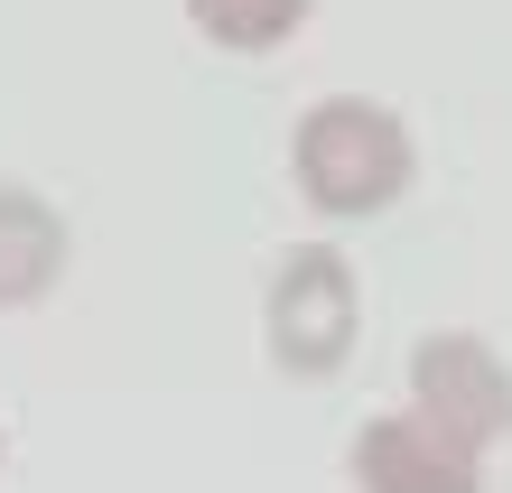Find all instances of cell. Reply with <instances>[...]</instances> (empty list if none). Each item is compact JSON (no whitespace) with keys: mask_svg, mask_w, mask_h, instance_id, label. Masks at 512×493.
<instances>
[{"mask_svg":"<svg viewBox=\"0 0 512 493\" xmlns=\"http://www.w3.org/2000/svg\"><path fill=\"white\" fill-rule=\"evenodd\" d=\"M410 168H419L410 121L391 103H364V94H326V103L298 112V131H289V177H298V196H308L317 214H382V205H401Z\"/></svg>","mask_w":512,"mask_h":493,"instance_id":"6da1fadb","label":"cell"},{"mask_svg":"<svg viewBox=\"0 0 512 493\" xmlns=\"http://www.w3.org/2000/svg\"><path fill=\"white\" fill-rule=\"evenodd\" d=\"M354 326H364V298H354V261L336 252V242H298V252H280L270 298H261L270 363H280L289 382H326V373H345Z\"/></svg>","mask_w":512,"mask_h":493,"instance_id":"7a4b0ae2","label":"cell"},{"mask_svg":"<svg viewBox=\"0 0 512 493\" xmlns=\"http://www.w3.org/2000/svg\"><path fill=\"white\" fill-rule=\"evenodd\" d=\"M410 410L429 428H447L457 447L485 456L494 438H512V363L485 345V335L438 326V335L410 345Z\"/></svg>","mask_w":512,"mask_h":493,"instance_id":"3957f363","label":"cell"},{"mask_svg":"<svg viewBox=\"0 0 512 493\" xmlns=\"http://www.w3.org/2000/svg\"><path fill=\"white\" fill-rule=\"evenodd\" d=\"M354 493H485V456L457 447L447 428H429L419 410H391L354 428Z\"/></svg>","mask_w":512,"mask_h":493,"instance_id":"277c9868","label":"cell"},{"mask_svg":"<svg viewBox=\"0 0 512 493\" xmlns=\"http://www.w3.org/2000/svg\"><path fill=\"white\" fill-rule=\"evenodd\" d=\"M66 270V214L28 187H0V307H38Z\"/></svg>","mask_w":512,"mask_h":493,"instance_id":"5b68a950","label":"cell"},{"mask_svg":"<svg viewBox=\"0 0 512 493\" xmlns=\"http://www.w3.org/2000/svg\"><path fill=\"white\" fill-rule=\"evenodd\" d=\"M317 0H187V19H196V38H215L233 56H270V47H289L298 28H308Z\"/></svg>","mask_w":512,"mask_h":493,"instance_id":"8992f818","label":"cell"}]
</instances>
